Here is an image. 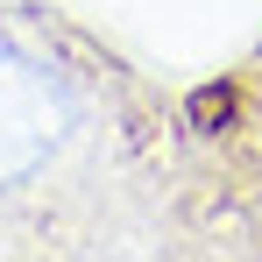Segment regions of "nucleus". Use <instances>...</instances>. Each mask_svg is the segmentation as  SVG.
Segmentation results:
<instances>
[{"label": "nucleus", "instance_id": "1", "mask_svg": "<svg viewBox=\"0 0 262 262\" xmlns=\"http://www.w3.org/2000/svg\"><path fill=\"white\" fill-rule=\"evenodd\" d=\"M191 149L213 248L262 255V50L213 92L206 114H191Z\"/></svg>", "mask_w": 262, "mask_h": 262}]
</instances>
